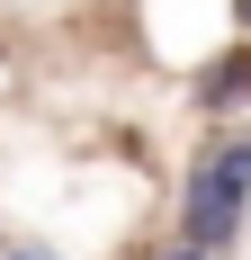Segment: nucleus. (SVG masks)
<instances>
[{
	"mask_svg": "<svg viewBox=\"0 0 251 260\" xmlns=\"http://www.w3.org/2000/svg\"><path fill=\"white\" fill-rule=\"evenodd\" d=\"M198 117H215V126H225V117H251V36H233V45L198 72Z\"/></svg>",
	"mask_w": 251,
	"mask_h": 260,
	"instance_id": "2",
	"label": "nucleus"
},
{
	"mask_svg": "<svg viewBox=\"0 0 251 260\" xmlns=\"http://www.w3.org/2000/svg\"><path fill=\"white\" fill-rule=\"evenodd\" d=\"M233 27H242V36H251V0H233Z\"/></svg>",
	"mask_w": 251,
	"mask_h": 260,
	"instance_id": "5",
	"label": "nucleus"
},
{
	"mask_svg": "<svg viewBox=\"0 0 251 260\" xmlns=\"http://www.w3.org/2000/svg\"><path fill=\"white\" fill-rule=\"evenodd\" d=\"M242 224H251V126H215L179 188V234L206 251H233Z\"/></svg>",
	"mask_w": 251,
	"mask_h": 260,
	"instance_id": "1",
	"label": "nucleus"
},
{
	"mask_svg": "<svg viewBox=\"0 0 251 260\" xmlns=\"http://www.w3.org/2000/svg\"><path fill=\"white\" fill-rule=\"evenodd\" d=\"M152 260H225V251H206V242H189V234H179V242H162Z\"/></svg>",
	"mask_w": 251,
	"mask_h": 260,
	"instance_id": "3",
	"label": "nucleus"
},
{
	"mask_svg": "<svg viewBox=\"0 0 251 260\" xmlns=\"http://www.w3.org/2000/svg\"><path fill=\"white\" fill-rule=\"evenodd\" d=\"M0 260H63V251H45V242H0Z\"/></svg>",
	"mask_w": 251,
	"mask_h": 260,
	"instance_id": "4",
	"label": "nucleus"
}]
</instances>
